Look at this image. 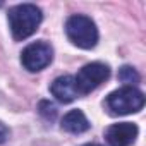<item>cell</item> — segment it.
Returning a JSON list of instances; mask_svg holds the SVG:
<instances>
[{
    "instance_id": "cell-12",
    "label": "cell",
    "mask_w": 146,
    "mask_h": 146,
    "mask_svg": "<svg viewBox=\"0 0 146 146\" xmlns=\"http://www.w3.org/2000/svg\"><path fill=\"white\" fill-rule=\"evenodd\" d=\"M83 146H100V144H96V143H88V144H83Z\"/></svg>"
},
{
    "instance_id": "cell-5",
    "label": "cell",
    "mask_w": 146,
    "mask_h": 146,
    "mask_svg": "<svg viewBox=\"0 0 146 146\" xmlns=\"http://www.w3.org/2000/svg\"><path fill=\"white\" fill-rule=\"evenodd\" d=\"M53 60V48L50 43L46 41H35L29 43L23 53H21V64L24 65V69H28L29 72H38L43 70L45 67L50 65V62Z\"/></svg>"
},
{
    "instance_id": "cell-3",
    "label": "cell",
    "mask_w": 146,
    "mask_h": 146,
    "mask_svg": "<svg viewBox=\"0 0 146 146\" xmlns=\"http://www.w3.org/2000/svg\"><path fill=\"white\" fill-rule=\"evenodd\" d=\"M65 35L72 45L83 50H91L98 43V29L91 17L74 14L65 21Z\"/></svg>"
},
{
    "instance_id": "cell-2",
    "label": "cell",
    "mask_w": 146,
    "mask_h": 146,
    "mask_svg": "<svg viewBox=\"0 0 146 146\" xmlns=\"http://www.w3.org/2000/svg\"><path fill=\"white\" fill-rule=\"evenodd\" d=\"M105 107L110 115H129L143 110L144 107V95L136 86H122L112 91L107 100Z\"/></svg>"
},
{
    "instance_id": "cell-9",
    "label": "cell",
    "mask_w": 146,
    "mask_h": 146,
    "mask_svg": "<svg viewBox=\"0 0 146 146\" xmlns=\"http://www.w3.org/2000/svg\"><path fill=\"white\" fill-rule=\"evenodd\" d=\"M139 74H137V70L131 65H122L119 69V81L125 83V86H134L139 83Z\"/></svg>"
},
{
    "instance_id": "cell-1",
    "label": "cell",
    "mask_w": 146,
    "mask_h": 146,
    "mask_svg": "<svg viewBox=\"0 0 146 146\" xmlns=\"http://www.w3.org/2000/svg\"><path fill=\"white\" fill-rule=\"evenodd\" d=\"M7 17H9L11 33L16 41H23L31 35H35L43 21V14L40 7H36L35 4L14 5L12 9H9Z\"/></svg>"
},
{
    "instance_id": "cell-10",
    "label": "cell",
    "mask_w": 146,
    "mask_h": 146,
    "mask_svg": "<svg viewBox=\"0 0 146 146\" xmlns=\"http://www.w3.org/2000/svg\"><path fill=\"white\" fill-rule=\"evenodd\" d=\"M38 110H40V115H41L43 119H46V120H53V119L57 117V107H55L53 103H50L48 100L40 102Z\"/></svg>"
},
{
    "instance_id": "cell-11",
    "label": "cell",
    "mask_w": 146,
    "mask_h": 146,
    "mask_svg": "<svg viewBox=\"0 0 146 146\" xmlns=\"http://www.w3.org/2000/svg\"><path fill=\"white\" fill-rule=\"evenodd\" d=\"M7 137H9V127H7L2 120H0V144L5 143Z\"/></svg>"
},
{
    "instance_id": "cell-8",
    "label": "cell",
    "mask_w": 146,
    "mask_h": 146,
    "mask_svg": "<svg viewBox=\"0 0 146 146\" xmlns=\"http://www.w3.org/2000/svg\"><path fill=\"white\" fill-rule=\"evenodd\" d=\"M91 127L90 120L86 119V115L81 110H70L64 115L62 119V129L70 132V134H83Z\"/></svg>"
},
{
    "instance_id": "cell-6",
    "label": "cell",
    "mask_w": 146,
    "mask_h": 146,
    "mask_svg": "<svg viewBox=\"0 0 146 146\" xmlns=\"http://www.w3.org/2000/svg\"><path fill=\"white\" fill-rule=\"evenodd\" d=\"M137 132L139 129L136 124L119 122V124H112L105 131V137L110 146H132L137 137Z\"/></svg>"
},
{
    "instance_id": "cell-4",
    "label": "cell",
    "mask_w": 146,
    "mask_h": 146,
    "mask_svg": "<svg viewBox=\"0 0 146 146\" xmlns=\"http://www.w3.org/2000/svg\"><path fill=\"white\" fill-rule=\"evenodd\" d=\"M108 78H110V67L107 64H103V62L86 64L78 72V76H74V81H76V88H78L79 96L91 93L102 83H105Z\"/></svg>"
},
{
    "instance_id": "cell-7",
    "label": "cell",
    "mask_w": 146,
    "mask_h": 146,
    "mask_svg": "<svg viewBox=\"0 0 146 146\" xmlns=\"http://www.w3.org/2000/svg\"><path fill=\"white\" fill-rule=\"evenodd\" d=\"M50 91H52V95H53L60 103H70V102H74L76 98H79L74 76H69V74L57 78V79L52 83Z\"/></svg>"
}]
</instances>
